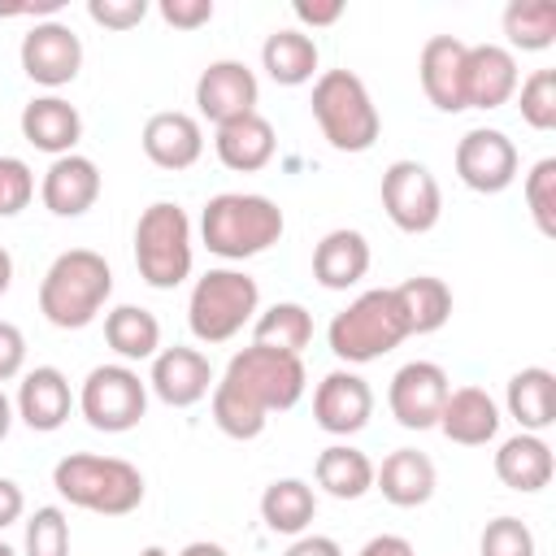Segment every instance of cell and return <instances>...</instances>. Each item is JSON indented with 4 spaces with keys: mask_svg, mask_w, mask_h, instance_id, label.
Returning a JSON list of instances; mask_svg holds the SVG:
<instances>
[{
    "mask_svg": "<svg viewBox=\"0 0 556 556\" xmlns=\"http://www.w3.org/2000/svg\"><path fill=\"white\" fill-rule=\"evenodd\" d=\"M313 478L334 500H361V495L374 491V460L352 443H330V447L317 452Z\"/></svg>",
    "mask_w": 556,
    "mask_h": 556,
    "instance_id": "f546056e",
    "label": "cell"
},
{
    "mask_svg": "<svg viewBox=\"0 0 556 556\" xmlns=\"http://www.w3.org/2000/svg\"><path fill=\"white\" fill-rule=\"evenodd\" d=\"M374 486L382 491L387 504L395 508H421L434 486H439V473H434V460L417 447H395L382 465H374Z\"/></svg>",
    "mask_w": 556,
    "mask_h": 556,
    "instance_id": "cb8c5ba5",
    "label": "cell"
},
{
    "mask_svg": "<svg viewBox=\"0 0 556 556\" xmlns=\"http://www.w3.org/2000/svg\"><path fill=\"white\" fill-rule=\"evenodd\" d=\"M104 343L126 361H152L161 352V321L139 304H117L104 313Z\"/></svg>",
    "mask_w": 556,
    "mask_h": 556,
    "instance_id": "d6a6232c",
    "label": "cell"
},
{
    "mask_svg": "<svg viewBox=\"0 0 556 556\" xmlns=\"http://www.w3.org/2000/svg\"><path fill=\"white\" fill-rule=\"evenodd\" d=\"M356 556H417L404 534H374Z\"/></svg>",
    "mask_w": 556,
    "mask_h": 556,
    "instance_id": "7dc6e473",
    "label": "cell"
},
{
    "mask_svg": "<svg viewBox=\"0 0 556 556\" xmlns=\"http://www.w3.org/2000/svg\"><path fill=\"white\" fill-rule=\"evenodd\" d=\"M500 404L482 391V387H456L447 391L443 400V413H439V430L460 443V447H486L495 434H500Z\"/></svg>",
    "mask_w": 556,
    "mask_h": 556,
    "instance_id": "603a6c76",
    "label": "cell"
},
{
    "mask_svg": "<svg viewBox=\"0 0 556 556\" xmlns=\"http://www.w3.org/2000/svg\"><path fill=\"white\" fill-rule=\"evenodd\" d=\"M391 295L400 304V317H404L408 334H434L452 317V287L434 274L404 278L400 287H391Z\"/></svg>",
    "mask_w": 556,
    "mask_h": 556,
    "instance_id": "f1b7e54d",
    "label": "cell"
},
{
    "mask_svg": "<svg viewBox=\"0 0 556 556\" xmlns=\"http://www.w3.org/2000/svg\"><path fill=\"white\" fill-rule=\"evenodd\" d=\"M26 365V334L13 321H0V382H13Z\"/></svg>",
    "mask_w": 556,
    "mask_h": 556,
    "instance_id": "7bdbcfd3",
    "label": "cell"
},
{
    "mask_svg": "<svg viewBox=\"0 0 556 556\" xmlns=\"http://www.w3.org/2000/svg\"><path fill=\"white\" fill-rule=\"evenodd\" d=\"M313 117L334 152H369L382 135L378 104L352 70H321L313 83Z\"/></svg>",
    "mask_w": 556,
    "mask_h": 556,
    "instance_id": "5b68a950",
    "label": "cell"
},
{
    "mask_svg": "<svg viewBox=\"0 0 556 556\" xmlns=\"http://www.w3.org/2000/svg\"><path fill=\"white\" fill-rule=\"evenodd\" d=\"M22 74L48 91L65 87L78 78L83 70V39L74 35V26L65 22H35L26 35H22Z\"/></svg>",
    "mask_w": 556,
    "mask_h": 556,
    "instance_id": "4fadbf2b",
    "label": "cell"
},
{
    "mask_svg": "<svg viewBox=\"0 0 556 556\" xmlns=\"http://www.w3.org/2000/svg\"><path fill=\"white\" fill-rule=\"evenodd\" d=\"M70 408H74V391H70V378L56 369V365H35L22 374L17 382V400H13V413L39 430V434H52L70 421Z\"/></svg>",
    "mask_w": 556,
    "mask_h": 556,
    "instance_id": "ffe728a7",
    "label": "cell"
},
{
    "mask_svg": "<svg viewBox=\"0 0 556 556\" xmlns=\"http://www.w3.org/2000/svg\"><path fill=\"white\" fill-rule=\"evenodd\" d=\"M139 556H169V552H165V547H156V543H152V547H143V552H139Z\"/></svg>",
    "mask_w": 556,
    "mask_h": 556,
    "instance_id": "816d5d0a",
    "label": "cell"
},
{
    "mask_svg": "<svg viewBox=\"0 0 556 556\" xmlns=\"http://www.w3.org/2000/svg\"><path fill=\"white\" fill-rule=\"evenodd\" d=\"M478 552L482 556H539L534 547V534L521 517H495L486 521L482 539H478Z\"/></svg>",
    "mask_w": 556,
    "mask_h": 556,
    "instance_id": "f35d334b",
    "label": "cell"
},
{
    "mask_svg": "<svg viewBox=\"0 0 556 556\" xmlns=\"http://www.w3.org/2000/svg\"><path fill=\"white\" fill-rule=\"evenodd\" d=\"M382 213L391 217L395 230L404 235H426L434 230L439 213H443V191L439 178L421 165V161H391L382 169Z\"/></svg>",
    "mask_w": 556,
    "mask_h": 556,
    "instance_id": "30bf717a",
    "label": "cell"
},
{
    "mask_svg": "<svg viewBox=\"0 0 556 556\" xmlns=\"http://www.w3.org/2000/svg\"><path fill=\"white\" fill-rule=\"evenodd\" d=\"M256 100H261V83L243 61H230V56L208 61L195 78V109L213 126L235 122L243 113H256Z\"/></svg>",
    "mask_w": 556,
    "mask_h": 556,
    "instance_id": "5bb4252c",
    "label": "cell"
},
{
    "mask_svg": "<svg viewBox=\"0 0 556 556\" xmlns=\"http://www.w3.org/2000/svg\"><path fill=\"white\" fill-rule=\"evenodd\" d=\"M87 17L104 30H135L148 17V0H87Z\"/></svg>",
    "mask_w": 556,
    "mask_h": 556,
    "instance_id": "60d3db41",
    "label": "cell"
},
{
    "mask_svg": "<svg viewBox=\"0 0 556 556\" xmlns=\"http://www.w3.org/2000/svg\"><path fill=\"white\" fill-rule=\"evenodd\" d=\"M261 313V287L243 269H208L195 278L187 300V326L200 343H226L235 339L252 317Z\"/></svg>",
    "mask_w": 556,
    "mask_h": 556,
    "instance_id": "ba28073f",
    "label": "cell"
},
{
    "mask_svg": "<svg viewBox=\"0 0 556 556\" xmlns=\"http://www.w3.org/2000/svg\"><path fill=\"white\" fill-rule=\"evenodd\" d=\"M317 43H313V35H304V30H274L265 43H261V65H265V74L278 83V87H304V83H313V74H317Z\"/></svg>",
    "mask_w": 556,
    "mask_h": 556,
    "instance_id": "1f68e13d",
    "label": "cell"
},
{
    "mask_svg": "<svg viewBox=\"0 0 556 556\" xmlns=\"http://www.w3.org/2000/svg\"><path fill=\"white\" fill-rule=\"evenodd\" d=\"M22 513H26V495H22V486H17L13 478H0V530L13 526V521H22Z\"/></svg>",
    "mask_w": 556,
    "mask_h": 556,
    "instance_id": "f6af8a7d",
    "label": "cell"
},
{
    "mask_svg": "<svg viewBox=\"0 0 556 556\" xmlns=\"http://www.w3.org/2000/svg\"><path fill=\"white\" fill-rule=\"evenodd\" d=\"M447 391H452V382H447V369L443 365H434V361H408V365H400L391 374L387 404H391V417L404 430H434Z\"/></svg>",
    "mask_w": 556,
    "mask_h": 556,
    "instance_id": "7c38bea8",
    "label": "cell"
},
{
    "mask_svg": "<svg viewBox=\"0 0 556 556\" xmlns=\"http://www.w3.org/2000/svg\"><path fill=\"white\" fill-rule=\"evenodd\" d=\"M143 156L156 165V169H191L204 152V130H200V117L182 113V109H165V113H152L143 122Z\"/></svg>",
    "mask_w": 556,
    "mask_h": 556,
    "instance_id": "d6986e66",
    "label": "cell"
},
{
    "mask_svg": "<svg viewBox=\"0 0 556 556\" xmlns=\"http://www.w3.org/2000/svg\"><path fill=\"white\" fill-rule=\"evenodd\" d=\"M517 143L495 126H473L456 143V178L478 195H500L517 178Z\"/></svg>",
    "mask_w": 556,
    "mask_h": 556,
    "instance_id": "8fae6325",
    "label": "cell"
},
{
    "mask_svg": "<svg viewBox=\"0 0 556 556\" xmlns=\"http://www.w3.org/2000/svg\"><path fill=\"white\" fill-rule=\"evenodd\" d=\"M35 200V174L22 156H0V217L22 213Z\"/></svg>",
    "mask_w": 556,
    "mask_h": 556,
    "instance_id": "ab89813d",
    "label": "cell"
},
{
    "mask_svg": "<svg viewBox=\"0 0 556 556\" xmlns=\"http://www.w3.org/2000/svg\"><path fill=\"white\" fill-rule=\"evenodd\" d=\"M113 295V269L100 252L91 248H70L61 252L43 278H39V313L56 330H83L91 326Z\"/></svg>",
    "mask_w": 556,
    "mask_h": 556,
    "instance_id": "7a4b0ae2",
    "label": "cell"
},
{
    "mask_svg": "<svg viewBox=\"0 0 556 556\" xmlns=\"http://www.w3.org/2000/svg\"><path fill=\"white\" fill-rule=\"evenodd\" d=\"M213 365H208V356L200 352V348H182V343H174V348H161L156 356H152V374H148V391L161 400V404H169V408H191V404H200L208 391H213Z\"/></svg>",
    "mask_w": 556,
    "mask_h": 556,
    "instance_id": "2e32d148",
    "label": "cell"
},
{
    "mask_svg": "<svg viewBox=\"0 0 556 556\" xmlns=\"http://www.w3.org/2000/svg\"><path fill=\"white\" fill-rule=\"evenodd\" d=\"M521 191H526V208H530L539 235L556 239V156L534 161L530 174H526V187H521Z\"/></svg>",
    "mask_w": 556,
    "mask_h": 556,
    "instance_id": "8d00e7d4",
    "label": "cell"
},
{
    "mask_svg": "<svg viewBox=\"0 0 556 556\" xmlns=\"http://www.w3.org/2000/svg\"><path fill=\"white\" fill-rule=\"evenodd\" d=\"M374 417V391L361 374L352 369H330L317 391H313V421L334 434V439H348L356 430H365Z\"/></svg>",
    "mask_w": 556,
    "mask_h": 556,
    "instance_id": "9a60e30c",
    "label": "cell"
},
{
    "mask_svg": "<svg viewBox=\"0 0 556 556\" xmlns=\"http://www.w3.org/2000/svg\"><path fill=\"white\" fill-rule=\"evenodd\" d=\"M13 417H17V413H13V400L0 391V443H4V439H9V430H13Z\"/></svg>",
    "mask_w": 556,
    "mask_h": 556,
    "instance_id": "681fc988",
    "label": "cell"
},
{
    "mask_svg": "<svg viewBox=\"0 0 556 556\" xmlns=\"http://www.w3.org/2000/svg\"><path fill=\"white\" fill-rule=\"evenodd\" d=\"M0 556H17V552H13V547H9L4 539H0Z\"/></svg>",
    "mask_w": 556,
    "mask_h": 556,
    "instance_id": "f5cc1de1",
    "label": "cell"
},
{
    "mask_svg": "<svg viewBox=\"0 0 556 556\" xmlns=\"http://www.w3.org/2000/svg\"><path fill=\"white\" fill-rule=\"evenodd\" d=\"M552 473H556V456H552V447H547L543 434L517 430V434L504 439L500 452H495V478H500L508 491L534 495V491H543V486L552 482Z\"/></svg>",
    "mask_w": 556,
    "mask_h": 556,
    "instance_id": "4316f807",
    "label": "cell"
},
{
    "mask_svg": "<svg viewBox=\"0 0 556 556\" xmlns=\"http://www.w3.org/2000/svg\"><path fill=\"white\" fill-rule=\"evenodd\" d=\"M22 556H70V521L56 504H43L26 517Z\"/></svg>",
    "mask_w": 556,
    "mask_h": 556,
    "instance_id": "d590c367",
    "label": "cell"
},
{
    "mask_svg": "<svg viewBox=\"0 0 556 556\" xmlns=\"http://www.w3.org/2000/svg\"><path fill=\"white\" fill-rule=\"evenodd\" d=\"M504 35L517 52H543L556 43V4L552 0H508ZM508 48V52H513Z\"/></svg>",
    "mask_w": 556,
    "mask_h": 556,
    "instance_id": "e575fe53",
    "label": "cell"
},
{
    "mask_svg": "<svg viewBox=\"0 0 556 556\" xmlns=\"http://www.w3.org/2000/svg\"><path fill=\"white\" fill-rule=\"evenodd\" d=\"M317 517V491L304 478H274L261 495V521L274 534H291L300 539Z\"/></svg>",
    "mask_w": 556,
    "mask_h": 556,
    "instance_id": "4dcf8cb0",
    "label": "cell"
},
{
    "mask_svg": "<svg viewBox=\"0 0 556 556\" xmlns=\"http://www.w3.org/2000/svg\"><path fill=\"white\" fill-rule=\"evenodd\" d=\"M39 200L52 217H83L96 200H100V169L91 156L83 152H70V156H56L48 169H43V182H39Z\"/></svg>",
    "mask_w": 556,
    "mask_h": 556,
    "instance_id": "44dd1931",
    "label": "cell"
},
{
    "mask_svg": "<svg viewBox=\"0 0 556 556\" xmlns=\"http://www.w3.org/2000/svg\"><path fill=\"white\" fill-rule=\"evenodd\" d=\"M369 239L361 230H326L313 248V278L326 287V291H348L356 287L365 274H369Z\"/></svg>",
    "mask_w": 556,
    "mask_h": 556,
    "instance_id": "d4e9b609",
    "label": "cell"
},
{
    "mask_svg": "<svg viewBox=\"0 0 556 556\" xmlns=\"http://www.w3.org/2000/svg\"><path fill=\"white\" fill-rule=\"evenodd\" d=\"M274 148H278L274 126H269V117H261V113H243V117H235V122H222V126H217V139H213L217 161H222L226 169H235V174H256V169H265V165L274 161Z\"/></svg>",
    "mask_w": 556,
    "mask_h": 556,
    "instance_id": "484cf974",
    "label": "cell"
},
{
    "mask_svg": "<svg viewBox=\"0 0 556 556\" xmlns=\"http://www.w3.org/2000/svg\"><path fill=\"white\" fill-rule=\"evenodd\" d=\"M517 109L530 130H556V70H534L517 87Z\"/></svg>",
    "mask_w": 556,
    "mask_h": 556,
    "instance_id": "74e56055",
    "label": "cell"
},
{
    "mask_svg": "<svg viewBox=\"0 0 556 556\" xmlns=\"http://www.w3.org/2000/svg\"><path fill=\"white\" fill-rule=\"evenodd\" d=\"M287 230L282 208L256 191H222L200 213V239L222 261H248L274 248Z\"/></svg>",
    "mask_w": 556,
    "mask_h": 556,
    "instance_id": "3957f363",
    "label": "cell"
},
{
    "mask_svg": "<svg viewBox=\"0 0 556 556\" xmlns=\"http://www.w3.org/2000/svg\"><path fill=\"white\" fill-rule=\"evenodd\" d=\"M13 287V256H9V248L0 243V295Z\"/></svg>",
    "mask_w": 556,
    "mask_h": 556,
    "instance_id": "f907efd6",
    "label": "cell"
},
{
    "mask_svg": "<svg viewBox=\"0 0 556 556\" xmlns=\"http://www.w3.org/2000/svg\"><path fill=\"white\" fill-rule=\"evenodd\" d=\"M178 556H230L222 543H208V539H195V543H187Z\"/></svg>",
    "mask_w": 556,
    "mask_h": 556,
    "instance_id": "c3c4849f",
    "label": "cell"
},
{
    "mask_svg": "<svg viewBox=\"0 0 556 556\" xmlns=\"http://www.w3.org/2000/svg\"><path fill=\"white\" fill-rule=\"evenodd\" d=\"M465 52H469V43H460L456 35H430L421 43L417 78H421L426 100L439 113H460L465 109Z\"/></svg>",
    "mask_w": 556,
    "mask_h": 556,
    "instance_id": "e0dca14e",
    "label": "cell"
},
{
    "mask_svg": "<svg viewBox=\"0 0 556 556\" xmlns=\"http://www.w3.org/2000/svg\"><path fill=\"white\" fill-rule=\"evenodd\" d=\"M252 343L300 356L313 343V313L295 300H278V304H269L265 313L252 317Z\"/></svg>",
    "mask_w": 556,
    "mask_h": 556,
    "instance_id": "836d02e7",
    "label": "cell"
},
{
    "mask_svg": "<svg viewBox=\"0 0 556 556\" xmlns=\"http://www.w3.org/2000/svg\"><path fill=\"white\" fill-rule=\"evenodd\" d=\"M156 13L174 30H200V26L213 22V0H161Z\"/></svg>",
    "mask_w": 556,
    "mask_h": 556,
    "instance_id": "b9f144b4",
    "label": "cell"
},
{
    "mask_svg": "<svg viewBox=\"0 0 556 556\" xmlns=\"http://www.w3.org/2000/svg\"><path fill=\"white\" fill-rule=\"evenodd\" d=\"M408 339V326L400 317V304L391 295V287H374L361 291L343 313L330 317L326 326V343L339 361L348 365H369L387 352H395Z\"/></svg>",
    "mask_w": 556,
    "mask_h": 556,
    "instance_id": "52a82bcc",
    "label": "cell"
},
{
    "mask_svg": "<svg viewBox=\"0 0 556 556\" xmlns=\"http://www.w3.org/2000/svg\"><path fill=\"white\" fill-rule=\"evenodd\" d=\"M78 413L91 430L126 434L148 413V382L130 365H96L78 387Z\"/></svg>",
    "mask_w": 556,
    "mask_h": 556,
    "instance_id": "9c48e42d",
    "label": "cell"
},
{
    "mask_svg": "<svg viewBox=\"0 0 556 556\" xmlns=\"http://www.w3.org/2000/svg\"><path fill=\"white\" fill-rule=\"evenodd\" d=\"M52 486L74 508H87L100 517H126L143 504V473L122 456L70 452L52 465Z\"/></svg>",
    "mask_w": 556,
    "mask_h": 556,
    "instance_id": "277c9868",
    "label": "cell"
},
{
    "mask_svg": "<svg viewBox=\"0 0 556 556\" xmlns=\"http://www.w3.org/2000/svg\"><path fill=\"white\" fill-rule=\"evenodd\" d=\"M282 556H343V547L330 534H300Z\"/></svg>",
    "mask_w": 556,
    "mask_h": 556,
    "instance_id": "bcb514c9",
    "label": "cell"
},
{
    "mask_svg": "<svg viewBox=\"0 0 556 556\" xmlns=\"http://www.w3.org/2000/svg\"><path fill=\"white\" fill-rule=\"evenodd\" d=\"M504 404H508V417H513L526 434H543V430L556 421V374L543 369V365L517 369V374L508 378Z\"/></svg>",
    "mask_w": 556,
    "mask_h": 556,
    "instance_id": "83f0119b",
    "label": "cell"
},
{
    "mask_svg": "<svg viewBox=\"0 0 556 556\" xmlns=\"http://www.w3.org/2000/svg\"><path fill=\"white\" fill-rule=\"evenodd\" d=\"M291 13L304 22V26H334L339 17H343V0H326V4H308V0H295L291 4Z\"/></svg>",
    "mask_w": 556,
    "mask_h": 556,
    "instance_id": "ee69618b",
    "label": "cell"
},
{
    "mask_svg": "<svg viewBox=\"0 0 556 556\" xmlns=\"http://www.w3.org/2000/svg\"><path fill=\"white\" fill-rule=\"evenodd\" d=\"M308 387L304 361L274 352V348H243L230 356L222 378L213 382V421L230 439H256L269 421V413H287L300 404Z\"/></svg>",
    "mask_w": 556,
    "mask_h": 556,
    "instance_id": "6da1fadb",
    "label": "cell"
},
{
    "mask_svg": "<svg viewBox=\"0 0 556 556\" xmlns=\"http://www.w3.org/2000/svg\"><path fill=\"white\" fill-rule=\"evenodd\" d=\"M22 139L39 152H48L52 161L56 156H70L83 139V117L70 100L61 96H35L26 109H22Z\"/></svg>",
    "mask_w": 556,
    "mask_h": 556,
    "instance_id": "7402d4cb",
    "label": "cell"
},
{
    "mask_svg": "<svg viewBox=\"0 0 556 556\" xmlns=\"http://www.w3.org/2000/svg\"><path fill=\"white\" fill-rule=\"evenodd\" d=\"M517 56L504 43H469L465 52V109H500L517 96Z\"/></svg>",
    "mask_w": 556,
    "mask_h": 556,
    "instance_id": "ac0fdd59",
    "label": "cell"
},
{
    "mask_svg": "<svg viewBox=\"0 0 556 556\" xmlns=\"http://www.w3.org/2000/svg\"><path fill=\"white\" fill-rule=\"evenodd\" d=\"M195 261V239H191V217L174 200H156L139 213L135 222V265L139 278L156 291H174L178 282L191 278Z\"/></svg>",
    "mask_w": 556,
    "mask_h": 556,
    "instance_id": "8992f818",
    "label": "cell"
}]
</instances>
